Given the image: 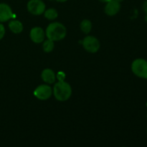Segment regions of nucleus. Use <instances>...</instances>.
Masks as SVG:
<instances>
[{"instance_id":"nucleus-1","label":"nucleus","mask_w":147,"mask_h":147,"mask_svg":"<svg viewBox=\"0 0 147 147\" xmlns=\"http://www.w3.org/2000/svg\"><path fill=\"white\" fill-rule=\"evenodd\" d=\"M67 30L63 24L60 22L50 23L47 26L45 31V35L47 39L53 41H60L65 37Z\"/></svg>"},{"instance_id":"nucleus-2","label":"nucleus","mask_w":147,"mask_h":147,"mask_svg":"<svg viewBox=\"0 0 147 147\" xmlns=\"http://www.w3.org/2000/svg\"><path fill=\"white\" fill-rule=\"evenodd\" d=\"M53 92L58 101H66L71 96L72 88L68 83L60 80L55 84Z\"/></svg>"},{"instance_id":"nucleus-3","label":"nucleus","mask_w":147,"mask_h":147,"mask_svg":"<svg viewBox=\"0 0 147 147\" xmlns=\"http://www.w3.org/2000/svg\"><path fill=\"white\" fill-rule=\"evenodd\" d=\"M131 70L137 77L147 79V61L142 58L136 59L131 64Z\"/></svg>"},{"instance_id":"nucleus-4","label":"nucleus","mask_w":147,"mask_h":147,"mask_svg":"<svg viewBox=\"0 0 147 147\" xmlns=\"http://www.w3.org/2000/svg\"><path fill=\"white\" fill-rule=\"evenodd\" d=\"M83 47L86 51L90 53H95L100 48V42L96 37L93 36H87L82 42Z\"/></svg>"},{"instance_id":"nucleus-5","label":"nucleus","mask_w":147,"mask_h":147,"mask_svg":"<svg viewBox=\"0 0 147 147\" xmlns=\"http://www.w3.org/2000/svg\"><path fill=\"white\" fill-rule=\"evenodd\" d=\"M27 7L29 12L33 15H40L45 11V4L42 0H30Z\"/></svg>"},{"instance_id":"nucleus-6","label":"nucleus","mask_w":147,"mask_h":147,"mask_svg":"<svg viewBox=\"0 0 147 147\" xmlns=\"http://www.w3.org/2000/svg\"><path fill=\"white\" fill-rule=\"evenodd\" d=\"M34 96L41 100H45L50 98L53 93L51 87L48 85H40L34 90Z\"/></svg>"},{"instance_id":"nucleus-7","label":"nucleus","mask_w":147,"mask_h":147,"mask_svg":"<svg viewBox=\"0 0 147 147\" xmlns=\"http://www.w3.org/2000/svg\"><path fill=\"white\" fill-rule=\"evenodd\" d=\"M30 39L34 43H41L45 40V32L42 28L40 27H35L30 31Z\"/></svg>"},{"instance_id":"nucleus-8","label":"nucleus","mask_w":147,"mask_h":147,"mask_svg":"<svg viewBox=\"0 0 147 147\" xmlns=\"http://www.w3.org/2000/svg\"><path fill=\"white\" fill-rule=\"evenodd\" d=\"M12 10L11 7L5 3H0V22H4L11 20L13 17Z\"/></svg>"},{"instance_id":"nucleus-9","label":"nucleus","mask_w":147,"mask_h":147,"mask_svg":"<svg viewBox=\"0 0 147 147\" xmlns=\"http://www.w3.org/2000/svg\"><path fill=\"white\" fill-rule=\"evenodd\" d=\"M121 4L120 2L115 1V0H111L109 2L106 3L105 7V13L109 16H114L120 11Z\"/></svg>"},{"instance_id":"nucleus-10","label":"nucleus","mask_w":147,"mask_h":147,"mask_svg":"<svg viewBox=\"0 0 147 147\" xmlns=\"http://www.w3.org/2000/svg\"><path fill=\"white\" fill-rule=\"evenodd\" d=\"M41 78L45 83H48V84H52V83H55L56 80L55 73H54L53 70L49 68L45 69L42 72Z\"/></svg>"},{"instance_id":"nucleus-11","label":"nucleus","mask_w":147,"mask_h":147,"mask_svg":"<svg viewBox=\"0 0 147 147\" xmlns=\"http://www.w3.org/2000/svg\"><path fill=\"white\" fill-rule=\"evenodd\" d=\"M9 28L14 34H20L23 30V24L19 20H13L9 23Z\"/></svg>"},{"instance_id":"nucleus-12","label":"nucleus","mask_w":147,"mask_h":147,"mask_svg":"<svg viewBox=\"0 0 147 147\" xmlns=\"http://www.w3.org/2000/svg\"><path fill=\"white\" fill-rule=\"evenodd\" d=\"M92 29V23L88 20H83L80 23V30L84 34H88Z\"/></svg>"},{"instance_id":"nucleus-13","label":"nucleus","mask_w":147,"mask_h":147,"mask_svg":"<svg viewBox=\"0 0 147 147\" xmlns=\"http://www.w3.org/2000/svg\"><path fill=\"white\" fill-rule=\"evenodd\" d=\"M44 16L47 20H53L57 18V16H58V13L55 9L50 8L44 11Z\"/></svg>"},{"instance_id":"nucleus-14","label":"nucleus","mask_w":147,"mask_h":147,"mask_svg":"<svg viewBox=\"0 0 147 147\" xmlns=\"http://www.w3.org/2000/svg\"><path fill=\"white\" fill-rule=\"evenodd\" d=\"M42 42V48L45 53H50V52L53 51L55 47L54 41L47 39V40H44Z\"/></svg>"},{"instance_id":"nucleus-15","label":"nucleus","mask_w":147,"mask_h":147,"mask_svg":"<svg viewBox=\"0 0 147 147\" xmlns=\"http://www.w3.org/2000/svg\"><path fill=\"white\" fill-rule=\"evenodd\" d=\"M4 34H5V28L3 24H0V40L4 37Z\"/></svg>"},{"instance_id":"nucleus-16","label":"nucleus","mask_w":147,"mask_h":147,"mask_svg":"<svg viewBox=\"0 0 147 147\" xmlns=\"http://www.w3.org/2000/svg\"><path fill=\"white\" fill-rule=\"evenodd\" d=\"M56 78L58 79L59 81H60V80H64L65 78V75L64 74L63 72H59L57 76H56Z\"/></svg>"},{"instance_id":"nucleus-17","label":"nucleus","mask_w":147,"mask_h":147,"mask_svg":"<svg viewBox=\"0 0 147 147\" xmlns=\"http://www.w3.org/2000/svg\"><path fill=\"white\" fill-rule=\"evenodd\" d=\"M143 9L146 14H147V0L145 1L143 4Z\"/></svg>"},{"instance_id":"nucleus-18","label":"nucleus","mask_w":147,"mask_h":147,"mask_svg":"<svg viewBox=\"0 0 147 147\" xmlns=\"http://www.w3.org/2000/svg\"><path fill=\"white\" fill-rule=\"evenodd\" d=\"M100 1H101V2H103V3H107L109 2V1H111V0H99Z\"/></svg>"},{"instance_id":"nucleus-19","label":"nucleus","mask_w":147,"mask_h":147,"mask_svg":"<svg viewBox=\"0 0 147 147\" xmlns=\"http://www.w3.org/2000/svg\"><path fill=\"white\" fill-rule=\"evenodd\" d=\"M57 1H58V2H65V1H67V0H56Z\"/></svg>"},{"instance_id":"nucleus-20","label":"nucleus","mask_w":147,"mask_h":147,"mask_svg":"<svg viewBox=\"0 0 147 147\" xmlns=\"http://www.w3.org/2000/svg\"><path fill=\"white\" fill-rule=\"evenodd\" d=\"M115 1H118V2H121V1H123V0H115Z\"/></svg>"},{"instance_id":"nucleus-21","label":"nucleus","mask_w":147,"mask_h":147,"mask_svg":"<svg viewBox=\"0 0 147 147\" xmlns=\"http://www.w3.org/2000/svg\"><path fill=\"white\" fill-rule=\"evenodd\" d=\"M145 21L147 22V14H146V16H145Z\"/></svg>"},{"instance_id":"nucleus-22","label":"nucleus","mask_w":147,"mask_h":147,"mask_svg":"<svg viewBox=\"0 0 147 147\" xmlns=\"http://www.w3.org/2000/svg\"><path fill=\"white\" fill-rule=\"evenodd\" d=\"M146 118H147V114H146Z\"/></svg>"},{"instance_id":"nucleus-23","label":"nucleus","mask_w":147,"mask_h":147,"mask_svg":"<svg viewBox=\"0 0 147 147\" xmlns=\"http://www.w3.org/2000/svg\"><path fill=\"white\" fill-rule=\"evenodd\" d=\"M146 132H147V131H146Z\"/></svg>"}]
</instances>
